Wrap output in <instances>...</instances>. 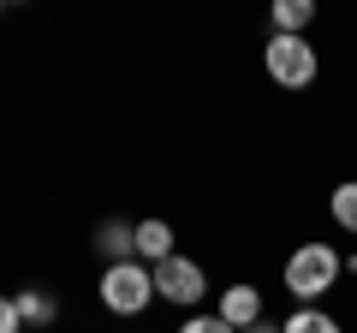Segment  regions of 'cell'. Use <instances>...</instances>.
Returning a JSON list of instances; mask_svg holds the SVG:
<instances>
[{
    "label": "cell",
    "mask_w": 357,
    "mask_h": 333,
    "mask_svg": "<svg viewBox=\"0 0 357 333\" xmlns=\"http://www.w3.org/2000/svg\"><path fill=\"white\" fill-rule=\"evenodd\" d=\"M333 286H340V250L333 244H298L292 262H286V292L310 304V297L333 292Z\"/></svg>",
    "instance_id": "obj_1"
},
{
    "label": "cell",
    "mask_w": 357,
    "mask_h": 333,
    "mask_svg": "<svg viewBox=\"0 0 357 333\" xmlns=\"http://www.w3.org/2000/svg\"><path fill=\"white\" fill-rule=\"evenodd\" d=\"M149 297H155V268H143V262H114L102 274V304L114 316H143Z\"/></svg>",
    "instance_id": "obj_2"
},
{
    "label": "cell",
    "mask_w": 357,
    "mask_h": 333,
    "mask_svg": "<svg viewBox=\"0 0 357 333\" xmlns=\"http://www.w3.org/2000/svg\"><path fill=\"white\" fill-rule=\"evenodd\" d=\"M268 77L280 84V90H304L316 84V48L304 36H274L268 42Z\"/></svg>",
    "instance_id": "obj_3"
},
{
    "label": "cell",
    "mask_w": 357,
    "mask_h": 333,
    "mask_svg": "<svg viewBox=\"0 0 357 333\" xmlns=\"http://www.w3.org/2000/svg\"><path fill=\"white\" fill-rule=\"evenodd\" d=\"M155 292H161L167 304H203V292H208L203 262H191V256H167V262H155Z\"/></svg>",
    "instance_id": "obj_4"
},
{
    "label": "cell",
    "mask_w": 357,
    "mask_h": 333,
    "mask_svg": "<svg viewBox=\"0 0 357 333\" xmlns=\"http://www.w3.org/2000/svg\"><path fill=\"white\" fill-rule=\"evenodd\" d=\"M215 316L227 321L232 333L256 327V321H262V297H256V286H227V292H220V309H215Z\"/></svg>",
    "instance_id": "obj_5"
},
{
    "label": "cell",
    "mask_w": 357,
    "mask_h": 333,
    "mask_svg": "<svg viewBox=\"0 0 357 333\" xmlns=\"http://www.w3.org/2000/svg\"><path fill=\"white\" fill-rule=\"evenodd\" d=\"M96 250L107 256V268H114V262H131V250H137V226H126V220H107V226L96 232Z\"/></svg>",
    "instance_id": "obj_6"
},
{
    "label": "cell",
    "mask_w": 357,
    "mask_h": 333,
    "mask_svg": "<svg viewBox=\"0 0 357 333\" xmlns=\"http://www.w3.org/2000/svg\"><path fill=\"white\" fill-rule=\"evenodd\" d=\"M137 256H149V262L173 256V226H167V220H143L137 226Z\"/></svg>",
    "instance_id": "obj_7"
},
{
    "label": "cell",
    "mask_w": 357,
    "mask_h": 333,
    "mask_svg": "<svg viewBox=\"0 0 357 333\" xmlns=\"http://www.w3.org/2000/svg\"><path fill=\"white\" fill-rule=\"evenodd\" d=\"M310 0H274V24H280V36H304V24H310Z\"/></svg>",
    "instance_id": "obj_8"
},
{
    "label": "cell",
    "mask_w": 357,
    "mask_h": 333,
    "mask_svg": "<svg viewBox=\"0 0 357 333\" xmlns=\"http://www.w3.org/2000/svg\"><path fill=\"white\" fill-rule=\"evenodd\" d=\"M18 316H24L30 327H54V316H60V304H54L48 292H24V297H18Z\"/></svg>",
    "instance_id": "obj_9"
},
{
    "label": "cell",
    "mask_w": 357,
    "mask_h": 333,
    "mask_svg": "<svg viewBox=\"0 0 357 333\" xmlns=\"http://www.w3.org/2000/svg\"><path fill=\"white\" fill-rule=\"evenodd\" d=\"M286 333H340V321L328 316V309H298L292 321H280Z\"/></svg>",
    "instance_id": "obj_10"
},
{
    "label": "cell",
    "mask_w": 357,
    "mask_h": 333,
    "mask_svg": "<svg viewBox=\"0 0 357 333\" xmlns=\"http://www.w3.org/2000/svg\"><path fill=\"white\" fill-rule=\"evenodd\" d=\"M333 220H340V226L357 238V179H345L340 191H333Z\"/></svg>",
    "instance_id": "obj_11"
},
{
    "label": "cell",
    "mask_w": 357,
    "mask_h": 333,
    "mask_svg": "<svg viewBox=\"0 0 357 333\" xmlns=\"http://www.w3.org/2000/svg\"><path fill=\"white\" fill-rule=\"evenodd\" d=\"M178 333H232V327H227L220 316H191V321H185Z\"/></svg>",
    "instance_id": "obj_12"
},
{
    "label": "cell",
    "mask_w": 357,
    "mask_h": 333,
    "mask_svg": "<svg viewBox=\"0 0 357 333\" xmlns=\"http://www.w3.org/2000/svg\"><path fill=\"white\" fill-rule=\"evenodd\" d=\"M24 316H18V297H0V333H18Z\"/></svg>",
    "instance_id": "obj_13"
},
{
    "label": "cell",
    "mask_w": 357,
    "mask_h": 333,
    "mask_svg": "<svg viewBox=\"0 0 357 333\" xmlns=\"http://www.w3.org/2000/svg\"><path fill=\"white\" fill-rule=\"evenodd\" d=\"M244 333H286V327H280V321H268V316H262L256 327H244Z\"/></svg>",
    "instance_id": "obj_14"
}]
</instances>
